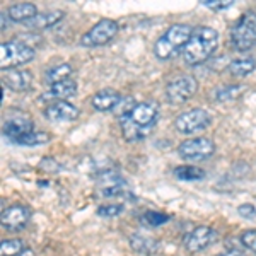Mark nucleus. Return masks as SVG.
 I'll return each mask as SVG.
<instances>
[{
  "instance_id": "27",
  "label": "nucleus",
  "mask_w": 256,
  "mask_h": 256,
  "mask_svg": "<svg viewBox=\"0 0 256 256\" xmlns=\"http://www.w3.org/2000/svg\"><path fill=\"white\" fill-rule=\"evenodd\" d=\"M241 88L239 86H226L216 90V99L217 101H232L238 98V94H241Z\"/></svg>"
},
{
  "instance_id": "32",
  "label": "nucleus",
  "mask_w": 256,
  "mask_h": 256,
  "mask_svg": "<svg viewBox=\"0 0 256 256\" xmlns=\"http://www.w3.org/2000/svg\"><path fill=\"white\" fill-rule=\"evenodd\" d=\"M216 256H244L239 250H227V251H222V253H218Z\"/></svg>"
},
{
  "instance_id": "25",
  "label": "nucleus",
  "mask_w": 256,
  "mask_h": 256,
  "mask_svg": "<svg viewBox=\"0 0 256 256\" xmlns=\"http://www.w3.org/2000/svg\"><path fill=\"white\" fill-rule=\"evenodd\" d=\"M24 250H26V246L20 239H7L0 244V254L2 256H16L22 253Z\"/></svg>"
},
{
  "instance_id": "28",
  "label": "nucleus",
  "mask_w": 256,
  "mask_h": 256,
  "mask_svg": "<svg viewBox=\"0 0 256 256\" xmlns=\"http://www.w3.org/2000/svg\"><path fill=\"white\" fill-rule=\"evenodd\" d=\"M123 212V205L120 204H111V205H101L98 208V216L101 217H106V218H113V217H118L120 214Z\"/></svg>"
},
{
  "instance_id": "21",
  "label": "nucleus",
  "mask_w": 256,
  "mask_h": 256,
  "mask_svg": "<svg viewBox=\"0 0 256 256\" xmlns=\"http://www.w3.org/2000/svg\"><path fill=\"white\" fill-rule=\"evenodd\" d=\"M256 68V60L253 56H242V58H236L229 64V74L236 79H242V77L250 76L251 72Z\"/></svg>"
},
{
  "instance_id": "3",
  "label": "nucleus",
  "mask_w": 256,
  "mask_h": 256,
  "mask_svg": "<svg viewBox=\"0 0 256 256\" xmlns=\"http://www.w3.org/2000/svg\"><path fill=\"white\" fill-rule=\"evenodd\" d=\"M193 34V30L188 24H172L168 28L160 38L156 41L154 53L159 60H169L176 56L180 52H183L188 44L190 38Z\"/></svg>"
},
{
  "instance_id": "13",
  "label": "nucleus",
  "mask_w": 256,
  "mask_h": 256,
  "mask_svg": "<svg viewBox=\"0 0 256 256\" xmlns=\"http://www.w3.org/2000/svg\"><path fill=\"white\" fill-rule=\"evenodd\" d=\"M99 192H101L102 196L111 198V196L125 195L128 192V188H126L125 180H123L122 176L114 174L113 171H108L101 176V180H99Z\"/></svg>"
},
{
  "instance_id": "24",
  "label": "nucleus",
  "mask_w": 256,
  "mask_h": 256,
  "mask_svg": "<svg viewBox=\"0 0 256 256\" xmlns=\"http://www.w3.org/2000/svg\"><path fill=\"white\" fill-rule=\"evenodd\" d=\"M48 142H50V135L44 134V132H31V134L16 140V144H19V146H30V147L43 146V144H48Z\"/></svg>"
},
{
  "instance_id": "16",
  "label": "nucleus",
  "mask_w": 256,
  "mask_h": 256,
  "mask_svg": "<svg viewBox=\"0 0 256 256\" xmlns=\"http://www.w3.org/2000/svg\"><path fill=\"white\" fill-rule=\"evenodd\" d=\"M92 106L98 111H113L116 110L122 102V94L114 89H102L92 96Z\"/></svg>"
},
{
  "instance_id": "11",
  "label": "nucleus",
  "mask_w": 256,
  "mask_h": 256,
  "mask_svg": "<svg viewBox=\"0 0 256 256\" xmlns=\"http://www.w3.org/2000/svg\"><path fill=\"white\" fill-rule=\"evenodd\" d=\"M217 241V232L212 227H196L192 232L184 238V248L190 253H198V251H204L205 248H208L210 244Z\"/></svg>"
},
{
  "instance_id": "30",
  "label": "nucleus",
  "mask_w": 256,
  "mask_h": 256,
  "mask_svg": "<svg viewBox=\"0 0 256 256\" xmlns=\"http://www.w3.org/2000/svg\"><path fill=\"white\" fill-rule=\"evenodd\" d=\"M241 242L248 248V250H251L253 253H256V229H253V230H246V232H242Z\"/></svg>"
},
{
  "instance_id": "7",
  "label": "nucleus",
  "mask_w": 256,
  "mask_h": 256,
  "mask_svg": "<svg viewBox=\"0 0 256 256\" xmlns=\"http://www.w3.org/2000/svg\"><path fill=\"white\" fill-rule=\"evenodd\" d=\"M214 152H216V144L208 137L184 140V142L180 144V147H178L180 158L184 160H192V162H198V160H205V159L212 158Z\"/></svg>"
},
{
  "instance_id": "8",
  "label": "nucleus",
  "mask_w": 256,
  "mask_h": 256,
  "mask_svg": "<svg viewBox=\"0 0 256 256\" xmlns=\"http://www.w3.org/2000/svg\"><path fill=\"white\" fill-rule=\"evenodd\" d=\"M118 30H120V26L116 20L101 19L82 36L80 44L82 46H102V44L110 43V41L116 36Z\"/></svg>"
},
{
  "instance_id": "4",
  "label": "nucleus",
  "mask_w": 256,
  "mask_h": 256,
  "mask_svg": "<svg viewBox=\"0 0 256 256\" xmlns=\"http://www.w3.org/2000/svg\"><path fill=\"white\" fill-rule=\"evenodd\" d=\"M36 56V52L22 41H4L0 44V68H16L30 62Z\"/></svg>"
},
{
  "instance_id": "2",
  "label": "nucleus",
  "mask_w": 256,
  "mask_h": 256,
  "mask_svg": "<svg viewBox=\"0 0 256 256\" xmlns=\"http://www.w3.org/2000/svg\"><path fill=\"white\" fill-rule=\"evenodd\" d=\"M217 44L218 32L214 28H196V30H193L192 38L183 50V58L188 65H200L216 53Z\"/></svg>"
},
{
  "instance_id": "22",
  "label": "nucleus",
  "mask_w": 256,
  "mask_h": 256,
  "mask_svg": "<svg viewBox=\"0 0 256 256\" xmlns=\"http://www.w3.org/2000/svg\"><path fill=\"white\" fill-rule=\"evenodd\" d=\"M70 76H72V67L68 64H60V65H55V67L48 68L46 70V79L48 84H58V82H64V80H68Z\"/></svg>"
},
{
  "instance_id": "10",
  "label": "nucleus",
  "mask_w": 256,
  "mask_h": 256,
  "mask_svg": "<svg viewBox=\"0 0 256 256\" xmlns=\"http://www.w3.org/2000/svg\"><path fill=\"white\" fill-rule=\"evenodd\" d=\"M31 220V210L26 205L16 204L2 212V227L12 232L22 230Z\"/></svg>"
},
{
  "instance_id": "6",
  "label": "nucleus",
  "mask_w": 256,
  "mask_h": 256,
  "mask_svg": "<svg viewBox=\"0 0 256 256\" xmlns=\"http://www.w3.org/2000/svg\"><path fill=\"white\" fill-rule=\"evenodd\" d=\"M210 123H212V116H210L208 111L204 108L188 110V111H184V113H181L180 116L174 120L176 130L183 135L198 134V132L208 128Z\"/></svg>"
},
{
  "instance_id": "29",
  "label": "nucleus",
  "mask_w": 256,
  "mask_h": 256,
  "mask_svg": "<svg viewBox=\"0 0 256 256\" xmlns=\"http://www.w3.org/2000/svg\"><path fill=\"white\" fill-rule=\"evenodd\" d=\"M204 6L212 10H226L234 6V0H204Z\"/></svg>"
},
{
  "instance_id": "34",
  "label": "nucleus",
  "mask_w": 256,
  "mask_h": 256,
  "mask_svg": "<svg viewBox=\"0 0 256 256\" xmlns=\"http://www.w3.org/2000/svg\"><path fill=\"white\" fill-rule=\"evenodd\" d=\"M6 19H7V14L6 12H2V31L6 30Z\"/></svg>"
},
{
  "instance_id": "14",
  "label": "nucleus",
  "mask_w": 256,
  "mask_h": 256,
  "mask_svg": "<svg viewBox=\"0 0 256 256\" xmlns=\"http://www.w3.org/2000/svg\"><path fill=\"white\" fill-rule=\"evenodd\" d=\"M77 92V82L68 79L64 82H58V84L50 86V89L46 92L41 94V101H67L68 98H72L74 94Z\"/></svg>"
},
{
  "instance_id": "9",
  "label": "nucleus",
  "mask_w": 256,
  "mask_h": 256,
  "mask_svg": "<svg viewBox=\"0 0 256 256\" xmlns=\"http://www.w3.org/2000/svg\"><path fill=\"white\" fill-rule=\"evenodd\" d=\"M198 89V82L193 76H180L166 86V98L171 104H183Z\"/></svg>"
},
{
  "instance_id": "18",
  "label": "nucleus",
  "mask_w": 256,
  "mask_h": 256,
  "mask_svg": "<svg viewBox=\"0 0 256 256\" xmlns=\"http://www.w3.org/2000/svg\"><path fill=\"white\" fill-rule=\"evenodd\" d=\"M62 19H64V12L62 10H50V12H43V14H38L34 19H31L30 22L24 24V26L31 31H41V30H46V28L55 26Z\"/></svg>"
},
{
  "instance_id": "31",
  "label": "nucleus",
  "mask_w": 256,
  "mask_h": 256,
  "mask_svg": "<svg viewBox=\"0 0 256 256\" xmlns=\"http://www.w3.org/2000/svg\"><path fill=\"white\" fill-rule=\"evenodd\" d=\"M238 212H239V216L244 217V218H254V217H256V208H254V205H250V204L241 205V207L238 208Z\"/></svg>"
},
{
  "instance_id": "26",
  "label": "nucleus",
  "mask_w": 256,
  "mask_h": 256,
  "mask_svg": "<svg viewBox=\"0 0 256 256\" xmlns=\"http://www.w3.org/2000/svg\"><path fill=\"white\" fill-rule=\"evenodd\" d=\"M169 220H171V217H169L168 214L152 212V210H148V212H146L142 216V224L147 227H159V226H164Z\"/></svg>"
},
{
  "instance_id": "33",
  "label": "nucleus",
  "mask_w": 256,
  "mask_h": 256,
  "mask_svg": "<svg viewBox=\"0 0 256 256\" xmlns=\"http://www.w3.org/2000/svg\"><path fill=\"white\" fill-rule=\"evenodd\" d=\"M16 256H34V251H32L31 248H26L22 253H19V254H16Z\"/></svg>"
},
{
  "instance_id": "1",
  "label": "nucleus",
  "mask_w": 256,
  "mask_h": 256,
  "mask_svg": "<svg viewBox=\"0 0 256 256\" xmlns=\"http://www.w3.org/2000/svg\"><path fill=\"white\" fill-rule=\"evenodd\" d=\"M159 120V104L156 101L138 102L126 114L120 116L123 137L126 142H138L146 138Z\"/></svg>"
},
{
  "instance_id": "5",
  "label": "nucleus",
  "mask_w": 256,
  "mask_h": 256,
  "mask_svg": "<svg viewBox=\"0 0 256 256\" xmlns=\"http://www.w3.org/2000/svg\"><path fill=\"white\" fill-rule=\"evenodd\" d=\"M230 43L238 52H250L256 46V14L246 12L230 31Z\"/></svg>"
},
{
  "instance_id": "17",
  "label": "nucleus",
  "mask_w": 256,
  "mask_h": 256,
  "mask_svg": "<svg viewBox=\"0 0 256 256\" xmlns=\"http://www.w3.org/2000/svg\"><path fill=\"white\" fill-rule=\"evenodd\" d=\"M4 84L9 89L16 90V92H24L31 88L32 84V76L28 70H9L4 76Z\"/></svg>"
},
{
  "instance_id": "19",
  "label": "nucleus",
  "mask_w": 256,
  "mask_h": 256,
  "mask_svg": "<svg viewBox=\"0 0 256 256\" xmlns=\"http://www.w3.org/2000/svg\"><path fill=\"white\" fill-rule=\"evenodd\" d=\"M9 18L14 20V22H30L31 19H34L38 16V9H36L34 4H14V6L9 7Z\"/></svg>"
},
{
  "instance_id": "12",
  "label": "nucleus",
  "mask_w": 256,
  "mask_h": 256,
  "mask_svg": "<svg viewBox=\"0 0 256 256\" xmlns=\"http://www.w3.org/2000/svg\"><path fill=\"white\" fill-rule=\"evenodd\" d=\"M44 116L53 123L74 122V120L79 116V110L74 104H70L68 101H56L44 108Z\"/></svg>"
},
{
  "instance_id": "15",
  "label": "nucleus",
  "mask_w": 256,
  "mask_h": 256,
  "mask_svg": "<svg viewBox=\"0 0 256 256\" xmlns=\"http://www.w3.org/2000/svg\"><path fill=\"white\" fill-rule=\"evenodd\" d=\"M2 132H4V135H6L7 138H10L12 142H16V140H19L20 137H24V135L34 132V125H32L31 120L18 116V118L7 120V122L4 123V130Z\"/></svg>"
},
{
  "instance_id": "23",
  "label": "nucleus",
  "mask_w": 256,
  "mask_h": 256,
  "mask_svg": "<svg viewBox=\"0 0 256 256\" xmlns=\"http://www.w3.org/2000/svg\"><path fill=\"white\" fill-rule=\"evenodd\" d=\"M174 176L181 181H202L207 172L195 166H178L174 168Z\"/></svg>"
},
{
  "instance_id": "20",
  "label": "nucleus",
  "mask_w": 256,
  "mask_h": 256,
  "mask_svg": "<svg viewBox=\"0 0 256 256\" xmlns=\"http://www.w3.org/2000/svg\"><path fill=\"white\" fill-rule=\"evenodd\" d=\"M130 246L134 248L137 253L142 254H154L159 251V242L156 239L148 238V236H142V234L135 232L130 236Z\"/></svg>"
}]
</instances>
